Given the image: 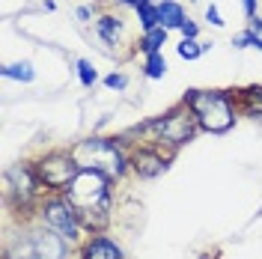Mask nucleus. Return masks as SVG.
Returning <instances> with one entry per match:
<instances>
[{"label": "nucleus", "instance_id": "obj_1", "mask_svg": "<svg viewBox=\"0 0 262 259\" xmlns=\"http://www.w3.org/2000/svg\"><path fill=\"white\" fill-rule=\"evenodd\" d=\"M66 203L75 209L78 221L83 227L98 229L104 227L107 221V206H111V197H107V179L98 170H81L75 182L66 188Z\"/></svg>", "mask_w": 262, "mask_h": 259}, {"label": "nucleus", "instance_id": "obj_8", "mask_svg": "<svg viewBox=\"0 0 262 259\" xmlns=\"http://www.w3.org/2000/svg\"><path fill=\"white\" fill-rule=\"evenodd\" d=\"M134 170L140 173V176H158L167 170V161H164L158 152H152V149H140L137 155H134Z\"/></svg>", "mask_w": 262, "mask_h": 259}, {"label": "nucleus", "instance_id": "obj_23", "mask_svg": "<svg viewBox=\"0 0 262 259\" xmlns=\"http://www.w3.org/2000/svg\"><path fill=\"white\" fill-rule=\"evenodd\" d=\"M119 3H125V6H134V9H140L146 0H119Z\"/></svg>", "mask_w": 262, "mask_h": 259}, {"label": "nucleus", "instance_id": "obj_2", "mask_svg": "<svg viewBox=\"0 0 262 259\" xmlns=\"http://www.w3.org/2000/svg\"><path fill=\"white\" fill-rule=\"evenodd\" d=\"M72 155H75V161H78L81 170H98V173H107V176H119L125 170L122 152L111 140H101V137L78 143Z\"/></svg>", "mask_w": 262, "mask_h": 259}, {"label": "nucleus", "instance_id": "obj_16", "mask_svg": "<svg viewBox=\"0 0 262 259\" xmlns=\"http://www.w3.org/2000/svg\"><path fill=\"white\" fill-rule=\"evenodd\" d=\"M232 45H235V48H247V45H250V48H259L262 51V39L253 30H247V33H242V36H235V39H232Z\"/></svg>", "mask_w": 262, "mask_h": 259}, {"label": "nucleus", "instance_id": "obj_20", "mask_svg": "<svg viewBox=\"0 0 262 259\" xmlns=\"http://www.w3.org/2000/svg\"><path fill=\"white\" fill-rule=\"evenodd\" d=\"M206 18H209V24H214V27H224V21H221V12H217L214 6H209V9H206Z\"/></svg>", "mask_w": 262, "mask_h": 259}, {"label": "nucleus", "instance_id": "obj_13", "mask_svg": "<svg viewBox=\"0 0 262 259\" xmlns=\"http://www.w3.org/2000/svg\"><path fill=\"white\" fill-rule=\"evenodd\" d=\"M3 75H6V78H18V81H33V78H36V72H33L30 63H12V66H6V69H3Z\"/></svg>", "mask_w": 262, "mask_h": 259}, {"label": "nucleus", "instance_id": "obj_6", "mask_svg": "<svg viewBox=\"0 0 262 259\" xmlns=\"http://www.w3.org/2000/svg\"><path fill=\"white\" fill-rule=\"evenodd\" d=\"M45 224H48V229H54L57 235H63V239H78V214H75V209L69 206V203H63V200H51L48 206H45Z\"/></svg>", "mask_w": 262, "mask_h": 259}, {"label": "nucleus", "instance_id": "obj_17", "mask_svg": "<svg viewBox=\"0 0 262 259\" xmlns=\"http://www.w3.org/2000/svg\"><path fill=\"white\" fill-rule=\"evenodd\" d=\"M203 54V45L200 42H194V39H185L179 45V57H185V60H196Z\"/></svg>", "mask_w": 262, "mask_h": 259}, {"label": "nucleus", "instance_id": "obj_24", "mask_svg": "<svg viewBox=\"0 0 262 259\" xmlns=\"http://www.w3.org/2000/svg\"><path fill=\"white\" fill-rule=\"evenodd\" d=\"M253 6H256V0H245V12L247 15H253Z\"/></svg>", "mask_w": 262, "mask_h": 259}, {"label": "nucleus", "instance_id": "obj_12", "mask_svg": "<svg viewBox=\"0 0 262 259\" xmlns=\"http://www.w3.org/2000/svg\"><path fill=\"white\" fill-rule=\"evenodd\" d=\"M164 42H167V30H164V27H155V30L146 33V39H143V51H146V54H158V48H161Z\"/></svg>", "mask_w": 262, "mask_h": 259}, {"label": "nucleus", "instance_id": "obj_5", "mask_svg": "<svg viewBox=\"0 0 262 259\" xmlns=\"http://www.w3.org/2000/svg\"><path fill=\"white\" fill-rule=\"evenodd\" d=\"M78 173H81V167L75 161V155H48L45 161L39 164V179L48 188H66V185H72Z\"/></svg>", "mask_w": 262, "mask_h": 259}, {"label": "nucleus", "instance_id": "obj_4", "mask_svg": "<svg viewBox=\"0 0 262 259\" xmlns=\"http://www.w3.org/2000/svg\"><path fill=\"white\" fill-rule=\"evenodd\" d=\"M63 256H66L63 235H57L54 229L30 232L12 247V259H63Z\"/></svg>", "mask_w": 262, "mask_h": 259}, {"label": "nucleus", "instance_id": "obj_10", "mask_svg": "<svg viewBox=\"0 0 262 259\" xmlns=\"http://www.w3.org/2000/svg\"><path fill=\"white\" fill-rule=\"evenodd\" d=\"M158 18H161V27H182L185 24V12H182L179 3H173V0H164L158 3Z\"/></svg>", "mask_w": 262, "mask_h": 259}, {"label": "nucleus", "instance_id": "obj_21", "mask_svg": "<svg viewBox=\"0 0 262 259\" xmlns=\"http://www.w3.org/2000/svg\"><path fill=\"white\" fill-rule=\"evenodd\" d=\"M179 30L185 33V39H194V36H196V24H191V21H185V24H182Z\"/></svg>", "mask_w": 262, "mask_h": 259}, {"label": "nucleus", "instance_id": "obj_15", "mask_svg": "<svg viewBox=\"0 0 262 259\" xmlns=\"http://www.w3.org/2000/svg\"><path fill=\"white\" fill-rule=\"evenodd\" d=\"M164 72H167L164 57H161V54H149V60H146V75H149V78H161Z\"/></svg>", "mask_w": 262, "mask_h": 259}, {"label": "nucleus", "instance_id": "obj_18", "mask_svg": "<svg viewBox=\"0 0 262 259\" xmlns=\"http://www.w3.org/2000/svg\"><path fill=\"white\" fill-rule=\"evenodd\" d=\"M78 75H81L83 87H93V83H96V69L86 63V60H81V63H78Z\"/></svg>", "mask_w": 262, "mask_h": 259}, {"label": "nucleus", "instance_id": "obj_11", "mask_svg": "<svg viewBox=\"0 0 262 259\" xmlns=\"http://www.w3.org/2000/svg\"><path fill=\"white\" fill-rule=\"evenodd\" d=\"M137 15H140V24H143V30H155V27H161V18H158V6H152V3H143L140 9H137Z\"/></svg>", "mask_w": 262, "mask_h": 259}, {"label": "nucleus", "instance_id": "obj_14", "mask_svg": "<svg viewBox=\"0 0 262 259\" xmlns=\"http://www.w3.org/2000/svg\"><path fill=\"white\" fill-rule=\"evenodd\" d=\"M119 30H122V27H119V21L111 18V15H104L101 21H98V33H101L107 42H116V39H119Z\"/></svg>", "mask_w": 262, "mask_h": 259}, {"label": "nucleus", "instance_id": "obj_9", "mask_svg": "<svg viewBox=\"0 0 262 259\" xmlns=\"http://www.w3.org/2000/svg\"><path fill=\"white\" fill-rule=\"evenodd\" d=\"M83 259H122V250L107 239H93L83 247Z\"/></svg>", "mask_w": 262, "mask_h": 259}, {"label": "nucleus", "instance_id": "obj_22", "mask_svg": "<svg viewBox=\"0 0 262 259\" xmlns=\"http://www.w3.org/2000/svg\"><path fill=\"white\" fill-rule=\"evenodd\" d=\"M250 104H253V107L262 114V93H259V96H250Z\"/></svg>", "mask_w": 262, "mask_h": 259}, {"label": "nucleus", "instance_id": "obj_25", "mask_svg": "<svg viewBox=\"0 0 262 259\" xmlns=\"http://www.w3.org/2000/svg\"><path fill=\"white\" fill-rule=\"evenodd\" d=\"M78 18H81V21H86V18H90V9H86V6H81V9H78Z\"/></svg>", "mask_w": 262, "mask_h": 259}, {"label": "nucleus", "instance_id": "obj_3", "mask_svg": "<svg viewBox=\"0 0 262 259\" xmlns=\"http://www.w3.org/2000/svg\"><path fill=\"white\" fill-rule=\"evenodd\" d=\"M188 107L196 116V122L206 131H214V134L227 131L232 125V119H235L229 101L221 93H191L188 96Z\"/></svg>", "mask_w": 262, "mask_h": 259}, {"label": "nucleus", "instance_id": "obj_19", "mask_svg": "<svg viewBox=\"0 0 262 259\" xmlns=\"http://www.w3.org/2000/svg\"><path fill=\"white\" fill-rule=\"evenodd\" d=\"M107 87H111V90H125V87H128V78H125V75H107Z\"/></svg>", "mask_w": 262, "mask_h": 259}, {"label": "nucleus", "instance_id": "obj_7", "mask_svg": "<svg viewBox=\"0 0 262 259\" xmlns=\"http://www.w3.org/2000/svg\"><path fill=\"white\" fill-rule=\"evenodd\" d=\"M194 119H196L194 114H170L158 122H152L149 128L158 131V137L167 140V143H185L194 134Z\"/></svg>", "mask_w": 262, "mask_h": 259}]
</instances>
